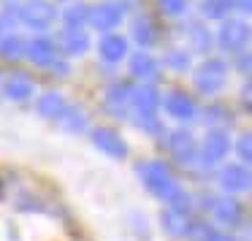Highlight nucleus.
<instances>
[{"instance_id":"1","label":"nucleus","mask_w":252,"mask_h":241,"mask_svg":"<svg viewBox=\"0 0 252 241\" xmlns=\"http://www.w3.org/2000/svg\"><path fill=\"white\" fill-rule=\"evenodd\" d=\"M228 82V62L220 57H209L192 71V84L201 95H217Z\"/></svg>"},{"instance_id":"2","label":"nucleus","mask_w":252,"mask_h":241,"mask_svg":"<svg viewBox=\"0 0 252 241\" xmlns=\"http://www.w3.org/2000/svg\"><path fill=\"white\" fill-rule=\"evenodd\" d=\"M138 174H141L144 187H147L152 195L163 198V201L176 190L174 174L168 171V165H165L163 160H149V163H141V165H138Z\"/></svg>"},{"instance_id":"3","label":"nucleus","mask_w":252,"mask_h":241,"mask_svg":"<svg viewBox=\"0 0 252 241\" xmlns=\"http://www.w3.org/2000/svg\"><path fill=\"white\" fill-rule=\"evenodd\" d=\"M17 17L33 30H46L57 19V8L52 6L49 0H25L19 6Z\"/></svg>"},{"instance_id":"4","label":"nucleus","mask_w":252,"mask_h":241,"mask_svg":"<svg viewBox=\"0 0 252 241\" xmlns=\"http://www.w3.org/2000/svg\"><path fill=\"white\" fill-rule=\"evenodd\" d=\"M230 144L233 141H230L228 133L220 130V127H212V130L206 133V138H203V144L198 147V157H201L203 165H217L228 157Z\"/></svg>"},{"instance_id":"5","label":"nucleus","mask_w":252,"mask_h":241,"mask_svg":"<svg viewBox=\"0 0 252 241\" xmlns=\"http://www.w3.org/2000/svg\"><path fill=\"white\" fill-rule=\"evenodd\" d=\"M247 41H250V28H247V22H236V19H228V22L220 28V33H217L220 49L228 52V55H239V52H244Z\"/></svg>"},{"instance_id":"6","label":"nucleus","mask_w":252,"mask_h":241,"mask_svg":"<svg viewBox=\"0 0 252 241\" xmlns=\"http://www.w3.org/2000/svg\"><path fill=\"white\" fill-rule=\"evenodd\" d=\"M165 147H168V154L179 165H192L198 160V144H195V138H192V133H187V130L168 133Z\"/></svg>"},{"instance_id":"7","label":"nucleus","mask_w":252,"mask_h":241,"mask_svg":"<svg viewBox=\"0 0 252 241\" xmlns=\"http://www.w3.org/2000/svg\"><path fill=\"white\" fill-rule=\"evenodd\" d=\"M209 209H212L214 219H217L220 225H225V228H239V225H244V206H241V201H236L233 195L212 198Z\"/></svg>"},{"instance_id":"8","label":"nucleus","mask_w":252,"mask_h":241,"mask_svg":"<svg viewBox=\"0 0 252 241\" xmlns=\"http://www.w3.org/2000/svg\"><path fill=\"white\" fill-rule=\"evenodd\" d=\"M122 22V8L117 3H98V6L87 8V25H93L95 30L109 35L114 28H120Z\"/></svg>"},{"instance_id":"9","label":"nucleus","mask_w":252,"mask_h":241,"mask_svg":"<svg viewBox=\"0 0 252 241\" xmlns=\"http://www.w3.org/2000/svg\"><path fill=\"white\" fill-rule=\"evenodd\" d=\"M93 144L111 160H122L127 154L125 138H122L117 130H111V127H95L93 130Z\"/></svg>"},{"instance_id":"10","label":"nucleus","mask_w":252,"mask_h":241,"mask_svg":"<svg viewBox=\"0 0 252 241\" xmlns=\"http://www.w3.org/2000/svg\"><path fill=\"white\" fill-rule=\"evenodd\" d=\"M130 95H133V84L127 82H114L103 95V109L111 117H125L130 111Z\"/></svg>"},{"instance_id":"11","label":"nucleus","mask_w":252,"mask_h":241,"mask_svg":"<svg viewBox=\"0 0 252 241\" xmlns=\"http://www.w3.org/2000/svg\"><path fill=\"white\" fill-rule=\"evenodd\" d=\"M55 49H60L65 57H82L90 49V35L79 28H63L57 33V44Z\"/></svg>"},{"instance_id":"12","label":"nucleus","mask_w":252,"mask_h":241,"mask_svg":"<svg viewBox=\"0 0 252 241\" xmlns=\"http://www.w3.org/2000/svg\"><path fill=\"white\" fill-rule=\"evenodd\" d=\"M163 109L168 111V117L187 122V120H192V117H195V100H192L187 92H182V90H174V92L165 95Z\"/></svg>"},{"instance_id":"13","label":"nucleus","mask_w":252,"mask_h":241,"mask_svg":"<svg viewBox=\"0 0 252 241\" xmlns=\"http://www.w3.org/2000/svg\"><path fill=\"white\" fill-rule=\"evenodd\" d=\"M220 184H222L230 195L250 190V168H247V165H241V163L225 165V168L220 171Z\"/></svg>"},{"instance_id":"14","label":"nucleus","mask_w":252,"mask_h":241,"mask_svg":"<svg viewBox=\"0 0 252 241\" xmlns=\"http://www.w3.org/2000/svg\"><path fill=\"white\" fill-rule=\"evenodd\" d=\"M25 57H28V60L33 62V65H38V68L52 65V62H55V57H57L55 41L44 38V35H38V38L28 41V49H25Z\"/></svg>"},{"instance_id":"15","label":"nucleus","mask_w":252,"mask_h":241,"mask_svg":"<svg viewBox=\"0 0 252 241\" xmlns=\"http://www.w3.org/2000/svg\"><path fill=\"white\" fill-rule=\"evenodd\" d=\"M130 73L136 79H141V82H155L160 76V65L147 49H141L136 55H130Z\"/></svg>"},{"instance_id":"16","label":"nucleus","mask_w":252,"mask_h":241,"mask_svg":"<svg viewBox=\"0 0 252 241\" xmlns=\"http://www.w3.org/2000/svg\"><path fill=\"white\" fill-rule=\"evenodd\" d=\"M158 103H160V95L152 84H144V87H133V95H130V109L136 114H155L158 111Z\"/></svg>"},{"instance_id":"17","label":"nucleus","mask_w":252,"mask_h":241,"mask_svg":"<svg viewBox=\"0 0 252 241\" xmlns=\"http://www.w3.org/2000/svg\"><path fill=\"white\" fill-rule=\"evenodd\" d=\"M98 52H100V57H103L106 62H120V60H125V57H127V52H130V49H127V38L109 33V35L100 38Z\"/></svg>"},{"instance_id":"18","label":"nucleus","mask_w":252,"mask_h":241,"mask_svg":"<svg viewBox=\"0 0 252 241\" xmlns=\"http://www.w3.org/2000/svg\"><path fill=\"white\" fill-rule=\"evenodd\" d=\"M33 92H35V87H33V82H30L28 76H19V73H14V76H8L6 82H3V95H6L8 100H17V103H22V100H28Z\"/></svg>"},{"instance_id":"19","label":"nucleus","mask_w":252,"mask_h":241,"mask_svg":"<svg viewBox=\"0 0 252 241\" xmlns=\"http://www.w3.org/2000/svg\"><path fill=\"white\" fill-rule=\"evenodd\" d=\"M68 109V100L63 98L60 92H44L35 103V111H38L44 120H60L63 111Z\"/></svg>"},{"instance_id":"20","label":"nucleus","mask_w":252,"mask_h":241,"mask_svg":"<svg viewBox=\"0 0 252 241\" xmlns=\"http://www.w3.org/2000/svg\"><path fill=\"white\" fill-rule=\"evenodd\" d=\"M133 38H136V44L138 46H152L155 41H158V25L152 22L149 17H138V19H133Z\"/></svg>"},{"instance_id":"21","label":"nucleus","mask_w":252,"mask_h":241,"mask_svg":"<svg viewBox=\"0 0 252 241\" xmlns=\"http://www.w3.org/2000/svg\"><path fill=\"white\" fill-rule=\"evenodd\" d=\"M185 35H187L190 49H195V52H209L212 49V33H209L201 22H190L187 30H185Z\"/></svg>"},{"instance_id":"22","label":"nucleus","mask_w":252,"mask_h":241,"mask_svg":"<svg viewBox=\"0 0 252 241\" xmlns=\"http://www.w3.org/2000/svg\"><path fill=\"white\" fill-rule=\"evenodd\" d=\"M25 49H28V41L19 38L17 33L14 35H6V38H0V57L8 62H17L25 57Z\"/></svg>"},{"instance_id":"23","label":"nucleus","mask_w":252,"mask_h":241,"mask_svg":"<svg viewBox=\"0 0 252 241\" xmlns=\"http://www.w3.org/2000/svg\"><path fill=\"white\" fill-rule=\"evenodd\" d=\"M57 122H60V127H63V130H68V133H82L84 127H87V111L76 109V106H68Z\"/></svg>"},{"instance_id":"24","label":"nucleus","mask_w":252,"mask_h":241,"mask_svg":"<svg viewBox=\"0 0 252 241\" xmlns=\"http://www.w3.org/2000/svg\"><path fill=\"white\" fill-rule=\"evenodd\" d=\"M233 11V0H203L201 3V14L206 19H225Z\"/></svg>"},{"instance_id":"25","label":"nucleus","mask_w":252,"mask_h":241,"mask_svg":"<svg viewBox=\"0 0 252 241\" xmlns=\"http://www.w3.org/2000/svg\"><path fill=\"white\" fill-rule=\"evenodd\" d=\"M60 17H63V25H65V28H79L82 30V25L87 22V6H84V3H71Z\"/></svg>"},{"instance_id":"26","label":"nucleus","mask_w":252,"mask_h":241,"mask_svg":"<svg viewBox=\"0 0 252 241\" xmlns=\"http://www.w3.org/2000/svg\"><path fill=\"white\" fill-rule=\"evenodd\" d=\"M165 201H168V211L182 214V217H187V214H190V209H192V198L187 195L185 190H179V187H176V190L171 192Z\"/></svg>"},{"instance_id":"27","label":"nucleus","mask_w":252,"mask_h":241,"mask_svg":"<svg viewBox=\"0 0 252 241\" xmlns=\"http://www.w3.org/2000/svg\"><path fill=\"white\" fill-rule=\"evenodd\" d=\"M165 65H168V71H176V73L190 71V52H185V49H171L168 55H165Z\"/></svg>"},{"instance_id":"28","label":"nucleus","mask_w":252,"mask_h":241,"mask_svg":"<svg viewBox=\"0 0 252 241\" xmlns=\"http://www.w3.org/2000/svg\"><path fill=\"white\" fill-rule=\"evenodd\" d=\"M163 225H165V230H168L171 236H185V233H187V225H190V219L182 217V214L165 211V214H163Z\"/></svg>"},{"instance_id":"29","label":"nucleus","mask_w":252,"mask_h":241,"mask_svg":"<svg viewBox=\"0 0 252 241\" xmlns=\"http://www.w3.org/2000/svg\"><path fill=\"white\" fill-rule=\"evenodd\" d=\"M158 8L165 17H182L187 11V0H158Z\"/></svg>"},{"instance_id":"30","label":"nucleus","mask_w":252,"mask_h":241,"mask_svg":"<svg viewBox=\"0 0 252 241\" xmlns=\"http://www.w3.org/2000/svg\"><path fill=\"white\" fill-rule=\"evenodd\" d=\"M136 125L141 127V130H147V133H160L163 130V125H160V120L155 114H138Z\"/></svg>"},{"instance_id":"31","label":"nucleus","mask_w":252,"mask_h":241,"mask_svg":"<svg viewBox=\"0 0 252 241\" xmlns=\"http://www.w3.org/2000/svg\"><path fill=\"white\" fill-rule=\"evenodd\" d=\"M230 147H233V149H236V154L241 157V165H247V163L252 160V152H250V136H247V133H244V136H241L236 144H230Z\"/></svg>"},{"instance_id":"32","label":"nucleus","mask_w":252,"mask_h":241,"mask_svg":"<svg viewBox=\"0 0 252 241\" xmlns=\"http://www.w3.org/2000/svg\"><path fill=\"white\" fill-rule=\"evenodd\" d=\"M233 65L239 73H247L250 71V55L247 52H239V55H233Z\"/></svg>"},{"instance_id":"33","label":"nucleus","mask_w":252,"mask_h":241,"mask_svg":"<svg viewBox=\"0 0 252 241\" xmlns=\"http://www.w3.org/2000/svg\"><path fill=\"white\" fill-rule=\"evenodd\" d=\"M206 120L209 122H228V117H225V109H222V106H214V109H209L206 111Z\"/></svg>"},{"instance_id":"34","label":"nucleus","mask_w":252,"mask_h":241,"mask_svg":"<svg viewBox=\"0 0 252 241\" xmlns=\"http://www.w3.org/2000/svg\"><path fill=\"white\" fill-rule=\"evenodd\" d=\"M206 241H236L233 239V236H230V233H222V230H209V236H206Z\"/></svg>"},{"instance_id":"35","label":"nucleus","mask_w":252,"mask_h":241,"mask_svg":"<svg viewBox=\"0 0 252 241\" xmlns=\"http://www.w3.org/2000/svg\"><path fill=\"white\" fill-rule=\"evenodd\" d=\"M233 8H239V11H250L252 8V0H233Z\"/></svg>"},{"instance_id":"36","label":"nucleus","mask_w":252,"mask_h":241,"mask_svg":"<svg viewBox=\"0 0 252 241\" xmlns=\"http://www.w3.org/2000/svg\"><path fill=\"white\" fill-rule=\"evenodd\" d=\"M52 68H55V73H57V76H65V73H68V65H65V62H52Z\"/></svg>"},{"instance_id":"37","label":"nucleus","mask_w":252,"mask_h":241,"mask_svg":"<svg viewBox=\"0 0 252 241\" xmlns=\"http://www.w3.org/2000/svg\"><path fill=\"white\" fill-rule=\"evenodd\" d=\"M241 100H244V109H250V84H244L241 90Z\"/></svg>"}]
</instances>
